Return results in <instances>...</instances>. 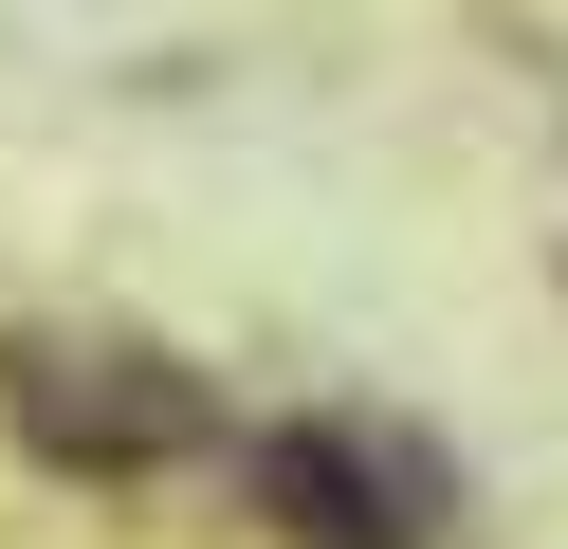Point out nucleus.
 I'll return each instance as SVG.
<instances>
[{"label": "nucleus", "mask_w": 568, "mask_h": 549, "mask_svg": "<svg viewBox=\"0 0 568 549\" xmlns=\"http://www.w3.org/2000/svg\"><path fill=\"white\" fill-rule=\"evenodd\" d=\"M239 495L294 549H422L440 531V458H385V439H348V421H257L239 439Z\"/></svg>", "instance_id": "f03ea898"}, {"label": "nucleus", "mask_w": 568, "mask_h": 549, "mask_svg": "<svg viewBox=\"0 0 568 549\" xmlns=\"http://www.w3.org/2000/svg\"><path fill=\"white\" fill-rule=\"evenodd\" d=\"M0 403H19V439L55 476H184L221 439L165 348H0Z\"/></svg>", "instance_id": "f257e3e1"}]
</instances>
